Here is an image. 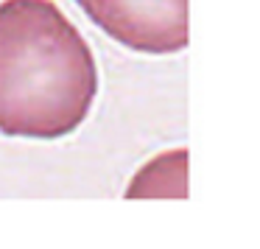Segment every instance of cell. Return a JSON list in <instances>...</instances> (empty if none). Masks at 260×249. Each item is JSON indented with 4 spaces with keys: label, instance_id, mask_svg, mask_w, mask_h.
I'll return each mask as SVG.
<instances>
[{
    "label": "cell",
    "instance_id": "cell-1",
    "mask_svg": "<svg viewBox=\"0 0 260 249\" xmlns=\"http://www.w3.org/2000/svg\"><path fill=\"white\" fill-rule=\"evenodd\" d=\"M95 59L53 0L0 3V135L59 140L87 120Z\"/></svg>",
    "mask_w": 260,
    "mask_h": 249
},
{
    "label": "cell",
    "instance_id": "cell-3",
    "mask_svg": "<svg viewBox=\"0 0 260 249\" xmlns=\"http://www.w3.org/2000/svg\"><path fill=\"white\" fill-rule=\"evenodd\" d=\"M126 196L135 199H154V196H187V151H168L148 160L135 174Z\"/></svg>",
    "mask_w": 260,
    "mask_h": 249
},
{
    "label": "cell",
    "instance_id": "cell-2",
    "mask_svg": "<svg viewBox=\"0 0 260 249\" xmlns=\"http://www.w3.org/2000/svg\"><path fill=\"white\" fill-rule=\"evenodd\" d=\"M115 42L137 53H179L187 45V0H76Z\"/></svg>",
    "mask_w": 260,
    "mask_h": 249
}]
</instances>
